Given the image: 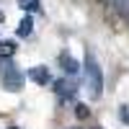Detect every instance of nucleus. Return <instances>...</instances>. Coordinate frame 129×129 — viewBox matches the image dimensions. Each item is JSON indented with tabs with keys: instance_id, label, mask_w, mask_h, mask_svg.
<instances>
[{
	"instance_id": "4",
	"label": "nucleus",
	"mask_w": 129,
	"mask_h": 129,
	"mask_svg": "<svg viewBox=\"0 0 129 129\" xmlns=\"http://www.w3.org/2000/svg\"><path fill=\"white\" fill-rule=\"evenodd\" d=\"M54 90H57V95H62V98H72L75 90H78V85H75L72 80H57Z\"/></svg>"
},
{
	"instance_id": "10",
	"label": "nucleus",
	"mask_w": 129,
	"mask_h": 129,
	"mask_svg": "<svg viewBox=\"0 0 129 129\" xmlns=\"http://www.w3.org/2000/svg\"><path fill=\"white\" fill-rule=\"evenodd\" d=\"M119 119L129 126V106H119Z\"/></svg>"
},
{
	"instance_id": "11",
	"label": "nucleus",
	"mask_w": 129,
	"mask_h": 129,
	"mask_svg": "<svg viewBox=\"0 0 129 129\" xmlns=\"http://www.w3.org/2000/svg\"><path fill=\"white\" fill-rule=\"evenodd\" d=\"M8 129H21V126H8Z\"/></svg>"
},
{
	"instance_id": "5",
	"label": "nucleus",
	"mask_w": 129,
	"mask_h": 129,
	"mask_svg": "<svg viewBox=\"0 0 129 129\" xmlns=\"http://www.w3.org/2000/svg\"><path fill=\"white\" fill-rule=\"evenodd\" d=\"M59 64H62V70L67 72V75H75V72L80 70V62L75 59V57H70L67 52H64V54H59Z\"/></svg>"
},
{
	"instance_id": "8",
	"label": "nucleus",
	"mask_w": 129,
	"mask_h": 129,
	"mask_svg": "<svg viewBox=\"0 0 129 129\" xmlns=\"http://www.w3.org/2000/svg\"><path fill=\"white\" fill-rule=\"evenodd\" d=\"M21 8H26V10H41V0H21Z\"/></svg>"
},
{
	"instance_id": "1",
	"label": "nucleus",
	"mask_w": 129,
	"mask_h": 129,
	"mask_svg": "<svg viewBox=\"0 0 129 129\" xmlns=\"http://www.w3.org/2000/svg\"><path fill=\"white\" fill-rule=\"evenodd\" d=\"M85 83H88V95H90V98H101L103 72H101V67H98V59H95L90 52L85 54Z\"/></svg>"
},
{
	"instance_id": "12",
	"label": "nucleus",
	"mask_w": 129,
	"mask_h": 129,
	"mask_svg": "<svg viewBox=\"0 0 129 129\" xmlns=\"http://www.w3.org/2000/svg\"><path fill=\"white\" fill-rule=\"evenodd\" d=\"M67 129H80V126H67Z\"/></svg>"
},
{
	"instance_id": "7",
	"label": "nucleus",
	"mask_w": 129,
	"mask_h": 129,
	"mask_svg": "<svg viewBox=\"0 0 129 129\" xmlns=\"http://www.w3.org/2000/svg\"><path fill=\"white\" fill-rule=\"evenodd\" d=\"M13 54H16V41H0V57L10 59Z\"/></svg>"
},
{
	"instance_id": "2",
	"label": "nucleus",
	"mask_w": 129,
	"mask_h": 129,
	"mask_svg": "<svg viewBox=\"0 0 129 129\" xmlns=\"http://www.w3.org/2000/svg\"><path fill=\"white\" fill-rule=\"evenodd\" d=\"M0 80H3V88L10 90V93H18L23 88V72L13 64H3V70H0Z\"/></svg>"
},
{
	"instance_id": "3",
	"label": "nucleus",
	"mask_w": 129,
	"mask_h": 129,
	"mask_svg": "<svg viewBox=\"0 0 129 129\" xmlns=\"http://www.w3.org/2000/svg\"><path fill=\"white\" fill-rule=\"evenodd\" d=\"M28 78L34 80L36 85H47V83H52V75H49V67H44V64H39V67H31Z\"/></svg>"
},
{
	"instance_id": "9",
	"label": "nucleus",
	"mask_w": 129,
	"mask_h": 129,
	"mask_svg": "<svg viewBox=\"0 0 129 129\" xmlns=\"http://www.w3.org/2000/svg\"><path fill=\"white\" fill-rule=\"evenodd\" d=\"M75 116H78V119H88L90 116V109L85 103H80V106H75Z\"/></svg>"
},
{
	"instance_id": "6",
	"label": "nucleus",
	"mask_w": 129,
	"mask_h": 129,
	"mask_svg": "<svg viewBox=\"0 0 129 129\" xmlns=\"http://www.w3.org/2000/svg\"><path fill=\"white\" fill-rule=\"evenodd\" d=\"M31 31H34V21H31V16H26V18H21V23H18V28H16V36H21V39H26Z\"/></svg>"
}]
</instances>
